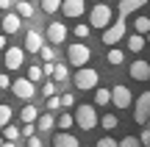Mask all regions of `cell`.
<instances>
[{
    "instance_id": "1",
    "label": "cell",
    "mask_w": 150,
    "mask_h": 147,
    "mask_svg": "<svg viewBox=\"0 0 150 147\" xmlns=\"http://www.w3.org/2000/svg\"><path fill=\"white\" fill-rule=\"evenodd\" d=\"M72 120L78 122L81 131H92V128L97 125V111H95V106H92V103H81L78 108H75Z\"/></svg>"
},
{
    "instance_id": "2",
    "label": "cell",
    "mask_w": 150,
    "mask_h": 147,
    "mask_svg": "<svg viewBox=\"0 0 150 147\" xmlns=\"http://www.w3.org/2000/svg\"><path fill=\"white\" fill-rule=\"evenodd\" d=\"M97 81H100V75H97V70H92V67H81V70L75 72V78H72L75 89H81V92L97 89Z\"/></svg>"
},
{
    "instance_id": "3",
    "label": "cell",
    "mask_w": 150,
    "mask_h": 147,
    "mask_svg": "<svg viewBox=\"0 0 150 147\" xmlns=\"http://www.w3.org/2000/svg\"><path fill=\"white\" fill-rule=\"evenodd\" d=\"M108 25H111V6H108V3H97L95 8L89 11V28L106 31Z\"/></svg>"
},
{
    "instance_id": "4",
    "label": "cell",
    "mask_w": 150,
    "mask_h": 147,
    "mask_svg": "<svg viewBox=\"0 0 150 147\" xmlns=\"http://www.w3.org/2000/svg\"><path fill=\"white\" fill-rule=\"evenodd\" d=\"M67 58H70V64H72V67H86V61L92 58L89 44H83V42L70 44V47H67Z\"/></svg>"
},
{
    "instance_id": "5",
    "label": "cell",
    "mask_w": 150,
    "mask_h": 147,
    "mask_svg": "<svg viewBox=\"0 0 150 147\" xmlns=\"http://www.w3.org/2000/svg\"><path fill=\"white\" fill-rule=\"evenodd\" d=\"M122 39H125V20H120V17H117V22H111V25L103 31V44L114 47V44L122 42Z\"/></svg>"
},
{
    "instance_id": "6",
    "label": "cell",
    "mask_w": 150,
    "mask_h": 147,
    "mask_svg": "<svg viewBox=\"0 0 150 147\" xmlns=\"http://www.w3.org/2000/svg\"><path fill=\"white\" fill-rule=\"evenodd\" d=\"M134 120L139 122V125H145L150 120V92H142L139 100L134 103Z\"/></svg>"
},
{
    "instance_id": "7",
    "label": "cell",
    "mask_w": 150,
    "mask_h": 147,
    "mask_svg": "<svg viewBox=\"0 0 150 147\" xmlns=\"http://www.w3.org/2000/svg\"><path fill=\"white\" fill-rule=\"evenodd\" d=\"M11 92H14L20 100H31L33 94H36V86H33L28 78H17V81H11Z\"/></svg>"
},
{
    "instance_id": "8",
    "label": "cell",
    "mask_w": 150,
    "mask_h": 147,
    "mask_svg": "<svg viewBox=\"0 0 150 147\" xmlns=\"http://www.w3.org/2000/svg\"><path fill=\"white\" fill-rule=\"evenodd\" d=\"M111 103L117 106V108H128V106L134 103V94H131V89L122 86V83H117V86L111 89Z\"/></svg>"
},
{
    "instance_id": "9",
    "label": "cell",
    "mask_w": 150,
    "mask_h": 147,
    "mask_svg": "<svg viewBox=\"0 0 150 147\" xmlns=\"http://www.w3.org/2000/svg\"><path fill=\"white\" fill-rule=\"evenodd\" d=\"M6 70H20L22 61H25V50L22 47H6Z\"/></svg>"
},
{
    "instance_id": "10",
    "label": "cell",
    "mask_w": 150,
    "mask_h": 147,
    "mask_svg": "<svg viewBox=\"0 0 150 147\" xmlns=\"http://www.w3.org/2000/svg\"><path fill=\"white\" fill-rule=\"evenodd\" d=\"M150 0H120L117 3V14H120V20H125L128 14H134V11H139L142 6H147Z\"/></svg>"
},
{
    "instance_id": "11",
    "label": "cell",
    "mask_w": 150,
    "mask_h": 147,
    "mask_svg": "<svg viewBox=\"0 0 150 147\" xmlns=\"http://www.w3.org/2000/svg\"><path fill=\"white\" fill-rule=\"evenodd\" d=\"M47 39H50V44H61L67 39V25L64 22H50L47 25Z\"/></svg>"
},
{
    "instance_id": "12",
    "label": "cell",
    "mask_w": 150,
    "mask_h": 147,
    "mask_svg": "<svg viewBox=\"0 0 150 147\" xmlns=\"http://www.w3.org/2000/svg\"><path fill=\"white\" fill-rule=\"evenodd\" d=\"M0 25H3V36H6V33L11 36V33H20L22 20H20L17 14H3V17H0Z\"/></svg>"
},
{
    "instance_id": "13",
    "label": "cell",
    "mask_w": 150,
    "mask_h": 147,
    "mask_svg": "<svg viewBox=\"0 0 150 147\" xmlns=\"http://www.w3.org/2000/svg\"><path fill=\"white\" fill-rule=\"evenodd\" d=\"M61 11H64V17H81L86 11V3L83 0H61Z\"/></svg>"
},
{
    "instance_id": "14",
    "label": "cell",
    "mask_w": 150,
    "mask_h": 147,
    "mask_svg": "<svg viewBox=\"0 0 150 147\" xmlns=\"http://www.w3.org/2000/svg\"><path fill=\"white\" fill-rule=\"evenodd\" d=\"M42 44H45L42 33H39V31H28L25 33V47H22V50H28V53H39Z\"/></svg>"
},
{
    "instance_id": "15",
    "label": "cell",
    "mask_w": 150,
    "mask_h": 147,
    "mask_svg": "<svg viewBox=\"0 0 150 147\" xmlns=\"http://www.w3.org/2000/svg\"><path fill=\"white\" fill-rule=\"evenodd\" d=\"M128 72H131L134 81H150V64L147 61H134Z\"/></svg>"
},
{
    "instance_id": "16",
    "label": "cell",
    "mask_w": 150,
    "mask_h": 147,
    "mask_svg": "<svg viewBox=\"0 0 150 147\" xmlns=\"http://www.w3.org/2000/svg\"><path fill=\"white\" fill-rule=\"evenodd\" d=\"M53 144H56V147H81L78 136H72L70 131H61V133H56V136H53Z\"/></svg>"
},
{
    "instance_id": "17",
    "label": "cell",
    "mask_w": 150,
    "mask_h": 147,
    "mask_svg": "<svg viewBox=\"0 0 150 147\" xmlns=\"http://www.w3.org/2000/svg\"><path fill=\"white\" fill-rule=\"evenodd\" d=\"M53 125H56V117L50 114V111H47V114H39L36 122H33V128H36V131H42V133H47Z\"/></svg>"
},
{
    "instance_id": "18",
    "label": "cell",
    "mask_w": 150,
    "mask_h": 147,
    "mask_svg": "<svg viewBox=\"0 0 150 147\" xmlns=\"http://www.w3.org/2000/svg\"><path fill=\"white\" fill-rule=\"evenodd\" d=\"M36 117H39V111H36V106H22V111H20V120L25 122V125H33L36 122Z\"/></svg>"
},
{
    "instance_id": "19",
    "label": "cell",
    "mask_w": 150,
    "mask_h": 147,
    "mask_svg": "<svg viewBox=\"0 0 150 147\" xmlns=\"http://www.w3.org/2000/svg\"><path fill=\"white\" fill-rule=\"evenodd\" d=\"M97 125H103L106 131H114L120 125V117L117 114H103V117H97Z\"/></svg>"
},
{
    "instance_id": "20",
    "label": "cell",
    "mask_w": 150,
    "mask_h": 147,
    "mask_svg": "<svg viewBox=\"0 0 150 147\" xmlns=\"http://www.w3.org/2000/svg\"><path fill=\"white\" fill-rule=\"evenodd\" d=\"M108 103H111V89L97 86L95 89V106H108Z\"/></svg>"
},
{
    "instance_id": "21",
    "label": "cell",
    "mask_w": 150,
    "mask_h": 147,
    "mask_svg": "<svg viewBox=\"0 0 150 147\" xmlns=\"http://www.w3.org/2000/svg\"><path fill=\"white\" fill-rule=\"evenodd\" d=\"M53 83H64L67 78H70V72H67V64H53Z\"/></svg>"
},
{
    "instance_id": "22",
    "label": "cell",
    "mask_w": 150,
    "mask_h": 147,
    "mask_svg": "<svg viewBox=\"0 0 150 147\" xmlns=\"http://www.w3.org/2000/svg\"><path fill=\"white\" fill-rule=\"evenodd\" d=\"M134 31L139 33V36H147L150 33V17H136L134 20Z\"/></svg>"
},
{
    "instance_id": "23",
    "label": "cell",
    "mask_w": 150,
    "mask_h": 147,
    "mask_svg": "<svg viewBox=\"0 0 150 147\" xmlns=\"http://www.w3.org/2000/svg\"><path fill=\"white\" fill-rule=\"evenodd\" d=\"M128 50L131 53H142V50H145V36H139V33L128 36Z\"/></svg>"
},
{
    "instance_id": "24",
    "label": "cell",
    "mask_w": 150,
    "mask_h": 147,
    "mask_svg": "<svg viewBox=\"0 0 150 147\" xmlns=\"http://www.w3.org/2000/svg\"><path fill=\"white\" fill-rule=\"evenodd\" d=\"M106 61H108L111 67H120V64L125 61V53H122L120 47H111V50H108V56H106Z\"/></svg>"
},
{
    "instance_id": "25",
    "label": "cell",
    "mask_w": 150,
    "mask_h": 147,
    "mask_svg": "<svg viewBox=\"0 0 150 147\" xmlns=\"http://www.w3.org/2000/svg\"><path fill=\"white\" fill-rule=\"evenodd\" d=\"M14 14L20 17V20H31V17H33V6L22 0V3H17V11H14Z\"/></svg>"
},
{
    "instance_id": "26",
    "label": "cell",
    "mask_w": 150,
    "mask_h": 147,
    "mask_svg": "<svg viewBox=\"0 0 150 147\" xmlns=\"http://www.w3.org/2000/svg\"><path fill=\"white\" fill-rule=\"evenodd\" d=\"M11 117H14V111H11V106H6V103H0V128H6L11 122Z\"/></svg>"
},
{
    "instance_id": "27",
    "label": "cell",
    "mask_w": 150,
    "mask_h": 147,
    "mask_svg": "<svg viewBox=\"0 0 150 147\" xmlns=\"http://www.w3.org/2000/svg\"><path fill=\"white\" fill-rule=\"evenodd\" d=\"M39 56L45 58V64H53V61H56V50L50 47V44H42V50H39Z\"/></svg>"
},
{
    "instance_id": "28",
    "label": "cell",
    "mask_w": 150,
    "mask_h": 147,
    "mask_svg": "<svg viewBox=\"0 0 150 147\" xmlns=\"http://www.w3.org/2000/svg\"><path fill=\"white\" fill-rule=\"evenodd\" d=\"M3 136H6V142H17V139H20V128H17V125H6L3 128Z\"/></svg>"
},
{
    "instance_id": "29",
    "label": "cell",
    "mask_w": 150,
    "mask_h": 147,
    "mask_svg": "<svg viewBox=\"0 0 150 147\" xmlns=\"http://www.w3.org/2000/svg\"><path fill=\"white\" fill-rule=\"evenodd\" d=\"M28 81H31V83L42 81V67H39V64H31V67H28Z\"/></svg>"
},
{
    "instance_id": "30",
    "label": "cell",
    "mask_w": 150,
    "mask_h": 147,
    "mask_svg": "<svg viewBox=\"0 0 150 147\" xmlns=\"http://www.w3.org/2000/svg\"><path fill=\"white\" fill-rule=\"evenodd\" d=\"M61 8V0H42V11L45 14H53V11Z\"/></svg>"
},
{
    "instance_id": "31",
    "label": "cell",
    "mask_w": 150,
    "mask_h": 147,
    "mask_svg": "<svg viewBox=\"0 0 150 147\" xmlns=\"http://www.w3.org/2000/svg\"><path fill=\"white\" fill-rule=\"evenodd\" d=\"M56 125H59L61 131H70L72 128V114H61L59 120H56Z\"/></svg>"
},
{
    "instance_id": "32",
    "label": "cell",
    "mask_w": 150,
    "mask_h": 147,
    "mask_svg": "<svg viewBox=\"0 0 150 147\" xmlns=\"http://www.w3.org/2000/svg\"><path fill=\"white\" fill-rule=\"evenodd\" d=\"M72 33H75L78 39H86V36L92 33V28H89V25H75V28H72Z\"/></svg>"
},
{
    "instance_id": "33",
    "label": "cell",
    "mask_w": 150,
    "mask_h": 147,
    "mask_svg": "<svg viewBox=\"0 0 150 147\" xmlns=\"http://www.w3.org/2000/svg\"><path fill=\"white\" fill-rule=\"evenodd\" d=\"M117 147H142V144H139V139H136V136H125Z\"/></svg>"
},
{
    "instance_id": "34",
    "label": "cell",
    "mask_w": 150,
    "mask_h": 147,
    "mask_svg": "<svg viewBox=\"0 0 150 147\" xmlns=\"http://www.w3.org/2000/svg\"><path fill=\"white\" fill-rule=\"evenodd\" d=\"M42 94H45V97H53V94H56V83H53V81H47V83L42 86Z\"/></svg>"
},
{
    "instance_id": "35",
    "label": "cell",
    "mask_w": 150,
    "mask_h": 147,
    "mask_svg": "<svg viewBox=\"0 0 150 147\" xmlns=\"http://www.w3.org/2000/svg\"><path fill=\"white\" fill-rule=\"evenodd\" d=\"M61 108H70V106H75V97H72V94H61Z\"/></svg>"
},
{
    "instance_id": "36",
    "label": "cell",
    "mask_w": 150,
    "mask_h": 147,
    "mask_svg": "<svg viewBox=\"0 0 150 147\" xmlns=\"http://www.w3.org/2000/svg\"><path fill=\"white\" fill-rule=\"evenodd\" d=\"M47 108H50V111H59V108H61V100L56 97V94H53V97H47Z\"/></svg>"
},
{
    "instance_id": "37",
    "label": "cell",
    "mask_w": 150,
    "mask_h": 147,
    "mask_svg": "<svg viewBox=\"0 0 150 147\" xmlns=\"http://www.w3.org/2000/svg\"><path fill=\"white\" fill-rule=\"evenodd\" d=\"M95 147H117V142H114L111 136H103V139H100V142H97Z\"/></svg>"
},
{
    "instance_id": "38",
    "label": "cell",
    "mask_w": 150,
    "mask_h": 147,
    "mask_svg": "<svg viewBox=\"0 0 150 147\" xmlns=\"http://www.w3.org/2000/svg\"><path fill=\"white\" fill-rule=\"evenodd\" d=\"M20 136H25V139L36 136V128H33V125H25V128H22V131H20Z\"/></svg>"
},
{
    "instance_id": "39",
    "label": "cell",
    "mask_w": 150,
    "mask_h": 147,
    "mask_svg": "<svg viewBox=\"0 0 150 147\" xmlns=\"http://www.w3.org/2000/svg\"><path fill=\"white\" fill-rule=\"evenodd\" d=\"M0 89H11V78L6 72H0Z\"/></svg>"
},
{
    "instance_id": "40",
    "label": "cell",
    "mask_w": 150,
    "mask_h": 147,
    "mask_svg": "<svg viewBox=\"0 0 150 147\" xmlns=\"http://www.w3.org/2000/svg\"><path fill=\"white\" fill-rule=\"evenodd\" d=\"M139 144H147V147H150V131H142V136H139Z\"/></svg>"
},
{
    "instance_id": "41",
    "label": "cell",
    "mask_w": 150,
    "mask_h": 147,
    "mask_svg": "<svg viewBox=\"0 0 150 147\" xmlns=\"http://www.w3.org/2000/svg\"><path fill=\"white\" fill-rule=\"evenodd\" d=\"M28 147H42V139H39V136H31V139H28Z\"/></svg>"
},
{
    "instance_id": "42",
    "label": "cell",
    "mask_w": 150,
    "mask_h": 147,
    "mask_svg": "<svg viewBox=\"0 0 150 147\" xmlns=\"http://www.w3.org/2000/svg\"><path fill=\"white\" fill-rule=\"evenodd\" d=\"M8 6H11V0H0V11H6Z\"/></svg>"
},
{
    "instance_id": "43",
    "label": "cell",
    "mask_w": 150,
    "mask_h": 147,
    "mask_svg": "<svg viewBox=\"0 0 150 147\" xmlns=\"http://www.w3.org/2000/svg\"><path fill=\"white\" fill-rule=\"evenodd\" d=\"M0 50H6V36L0 33Z\"/></svg>"
},
{
    "instance_id": "44",
    "label": "cell",
    "mask_w": 150,
    "mask_h": 147,
    "mask_svg": "<svg viewBox=\"0 0 150 147\" xmlns=\"http://www.w3.org/2000/svg\"><path fill=\"white\" fill-rule=\"evenodd\" d=\"M0 147H17L14 142H3V144H0Z\"/></svg>"
},
{
    "instance_id": "45",
    "label": "cell",
    "mask_w": 150,
    "mask_h": 147,
    "mask_svg": "<svg viewBox=\"0 0 150 147\" xmlns=\"http://www.w3.org/2000/svg\"><path fill=\"white\" fill-rule=\"evenodd\" d=\"M145 44H150V33H147V36H145Z\"/></svg>"
},
{
    "instance_id": "46",
    "label": "cell",
    "mask_w": 150,
    "mask_h": 147,
    "mask_svg": "<svg viewBox=\"0 0 150 147\" xmlns=\"http://www.w3.org/2000/svg\"><path fill=\"white\" fill-rule=\"evenodd\" d=\"M0 144H3V136H0Z\"/></svg>"
},
{
    "instance_id": "47",
    "label": "cell",
    "mask_w": 150,
    "mask_h": 147,
    "mask_svg": "<svg viewBox=\"0 0 150 147\" xmlns=\"http://www.w3.org/2000/svg\"><path fill=\"white\" fill-rule=\"evenodd\" d=\"M25 3H31V0H25Z\"/></svg>"
},
{
    "instance_id": "48",
    "label": "cell",
    "mask_w": 150,
    "mask_h": 147,
    "mask_svg": "<svg viewBox=\"0 0 150 147\" xmlns=\"http://www.w3.org/2000/svg\"><path fill=\"white\" fill-rule=\"evenodd\" d=\"M0 17H3V11H0Z\"/></svg>"
},
{
    "instance_id": "49",
    "label": "cell",
    "mask_w": 150,
    "mask_h": 147,
    "mask_svg": "<svg viewBox=\"0 0 150 147\" xmlns=\"http://www.w3.org/2000/svg\"><path fill=\"white\" fill-rule=\"evenodd\" d=\"M147 64H150V61H147Z\"/></svg>"
}]
</instances>
